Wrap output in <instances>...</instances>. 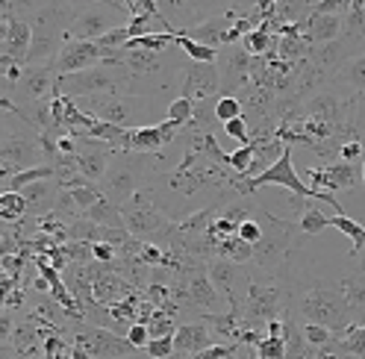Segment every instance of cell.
<instances>
[{
	"instance_id": "cell-24",
	"label": "cell",
	"mask_w": 365,
	"mask_h": 359,
	"mask_svg": "<svg viewBox=\"0 0 365 359\" xmlns=\"http://www.w3.org/2000/svg\"><path fill=\"white\" fill-rule=\"evenodd\" d=\"M80 218L98 224V227H109V230H124V221H121V209L115 204H109L106 197H101L98 204H91Z\"/></svg>"
},
{
	"instance_id": "cell-52",
	"label": "cell",
	"mask_w": 365,
	"mask_h": 359,
	"mask_svg": "<svg viewBox=\"0 0 365 359\" xmlns=\"http://www.w3.org/2000/svg\"><path fill=\"white\" fill-rule=\"evenodd\" d=\"M15 359H18V356H15Z\"/></svg>"
},
{
	"instance_id": "cell-36",
	"label": "cell",
	"mask_w": 365,
	"mask_h": 359,
	"mask_svg": "<svg viewBox=\"0 0 365 359\" xmlns=\"http://www.w3.org/2000/svg\"><path fill=\"white\" fill-rule=\"evenodd\" d=\"M250 162H254V150H250L247 145L236 147L233 153H227V168H230V174H236V177H245Z\"/></svg>"
},
{
	"instance_id": "cell-5",
	"label": "cell",
	"mask_w": 365,
	"mask_h": 359,
	"mask_svg": "<svg viewBox=\"0 0 365 359\" xmlns=\"http://www.w3.org/2000/svg\"><path fill=\"white\" fill-rule=\"evenodd\" d=\"M127 83L130 77L118 62H101L77 74L56 77L53 92L68 100H83V98H98V95H118L121 88H127Z\"/></svg>"
},
{
	"instance_id": "cell-22",
	"label": "cell",
	"mask_w": 365,
	"mask_h": 359,
	"mask_svg": "<svg viewBox=\"0 0 365 359\" xmlns=\"http://www.w3.org/2000/svg\"><path fill=\"white\" fill-rule=\"evenodd\" d=\"M324 174H327V183H330V194L333 192H354L359 186V165H351V162H341V160H333L327 165H322Z\"/></svg>"
},
{
	"instance_id": "cell-39",
	"label": "cell",
	"mask_w": 365,
	"mask_h": 359,
	"mask_svg": "<svg viewBox=\"0 0 365 359\" xmlns=\"http://www.w3.org/2000/svg\"><path fill=\"white\" fill-rule=\"evenodd\" d=\"M254 350H257V359H286L283 339H268V335H262Z\"/></svg>"
},
{
	"instance_id": "cell-44",
	"label": "cell",
	"mask_w": 365,
	"mask_h": 359,
	"mask_svg": "<svg viewBox=\"0 0 365 359\" xmlns=\"http://www.w3.org/2000/svg\"><path fill=\"white\" fill-rule=\"evenodd\" d=\"M124 339L130 342L133 350H145V345L150 342V335H148V327L145 324H130V330L124 333Z\"/></svg>"
},
{
	"instance_id": "cell-9",
	"label": "cell",
	"mask_w": 365,
	"mask_h": 359,
	"mask_svg": "<svg viewBox=\"0 0 365 359\" xmlns=\"http://www.w3.org/2000/svg\"><path fill=\"white\" fill-rule=\"evenodd\" d=\"M77 106L86 112V115L95 118V121L121 127V130L145 127L142 124V115H145V109H148V100L145 98H133V95H98V98H83Z\"/></svg>"
},
{
	"instance_id": "cell-40",
	"label": "cell",
	"mask_w": 365,
	"mask_h": 359,
	"mask_svg": "<svg viewBox=\"0 0 365 359\" xmlns=\"http://www.w3.org/2000/svg\"><path fill=\"white\" fill-rule=\"evenodd\" d=\"M239 350H242V345H210L189 359H236Z\"/></svg>"
},
{
	"instance_id": "cell-41",
	"label": "cell",
	"mask_w": 365,
	"mask_h": 359,
	"mask_svg": "<svg viewBox=\"0 0 365 359\" xmlns=\"http://www.w3.org/2000/svg\"><path fill=\"white\" fill-rule=\"evenodd\" d=\"M148 359H165L174 353V335H165V339H150L142 350Z\"/></svg>"
},
{
	"instance_id": "cell-26",
	"label": "cell",
	"mask_w": 365,
	"mask_h": 359,
	"mask_svg": "<svg viewBox=\"0 0 365 359\" xmlns=\"http://www.w3.org/2000/svg\"><path fill=\"white\" fill-rule=\"evenodd\" d=\"M27 218V204L18 192H0V221L4 224H21Z\"/></svg>"
},
{
	"instance_id": "cell-6",
	"label": "cell",
	"mask_w": 365,
	"mask_h": 359,
	"mask_svg": "<svg viewBox=\"0 0 365 359\" xmlns=\"http://www.w3.org/2000/svg\"><path fill=\"white\" fill-rule=\"evenodd\" d=\"M150 153H112V160L106 165V174L101 180V192L109 204L124 207L127 200L145 189V177L150 171Z\"/></svg>"
},
{
	"instance_id": "cell-15",
	"label": "cell",
	"mask_w": 365,
	"mask_h": 359,
	"mask_svg": "<svg viewBox=\"0 0 365 359\" xmlns=\"http://www.w3.org/2000/svg\"><path fill=\"white\" fill-rule=\"evenodd\" d=\"M180 98H186L192 103L200 100H215L218 98V68L207 62H189L186 74H182Z\"/></svg>"
},
{
	"instance_id": "cell-10",
	"label": "cell",
	"mask_w": 365,
	"mask_h": 359,
	"mask_svg": "<svg viewBox=\"0 0 365 359\" xmlns=\"http://www.w3.org/2000/svg\"><path fill=\"white\" fill-rule=\"evenodd\" d=\"M207 280L215 286L221 298H227V309L236 316L247 291V265H236L230 259H210Z\"/></svg>"
},
{
	"instance_id": "cell-45",
	"label": "cell",
	"mask_w": 365,
	"mask_h": 359,
	"mask_svg": "<svg viewBox=\"0 0 365 359\" xmlns=\"http://www.w3.org/2000/svg\"><path fill=\"white\" fill-rule=\"evenodd\" d=\"M339 160L341 162H351V165H359L365 160V147L359 142H345L339 147Z\"/></svg>"
},
{
	"instance_id": "cell-4",
	"label": "cell",
	"mask_w": 365,
	"mask_h": 359,
	"mask_svg": "<svg viewBox=\"0 0 365 359\" xmlns=\"http://www.w3.org/2000/svg\"><path fill=\"white\" fill-rule=\"evenodd\" d=\"M289 309L294 312V318H301V324L327 327L333 335H341L351 327V312L339 286H312L304 295L289 301Z\"/></svg>"
},
{
	"instance_id": "cell-29",
	"label": "cell",
	"mask_w": 365,
	"mask_h": 359,
	"mask_svg": "<svg viewBox=\"0 0 365 359\" xmlns=\"http://www.w3.org/2000/svg\"><path fill=\"white\" fill-rule=\"evenodd\" d=\"M307 51H309V41L304 36L301 38H277V44H274V53H277V59L289 62V65L301 62L307 56Z\"/></svg>"
},
{
	"instance_id": "cell-46",
	"label": "cell",
	"mask_w": 365,
	"mask_h": 359,
	"mask_svg": "<svg viewBox=\"0 0 365 359\" xmlns=\"http://www.w3.org/2000/svg\"><path fill=\"white\" fill-rule=\"evenodd\" d=\"M115 259H118V251L112 248V244H103V241H95V244H91V262L109 265V262H115Z\"/></svg>"
},
{
	"instance_id": "cell-12",
	"label": "cell",
	"mask_w": 365,
	"mask_h": 359,
	"mask_svg": "<svg viewBox=\"0 0 365 359\" xmlns=\"http://www.w3.org/2000/svg\"><path fill=\"white\" fill-rule=\"evenodd\" d=\"M112 53H106L103 48H98L95 41H65L59 56L53 59V74L65 77V74H77L83 68H91V65L106 62Z\"/></svg>"
},
{
	"instance_id": "cell-18",
	"label": "cell",
	"mask_w": 365,
	"mask_h": 359,
	"mask_svg": "<svg viewBox=\"0 0 365 359\" xmlns=\"http://www.w3.org/2000/svg\"><path fill=\"white\" fill-rule=\"evenodd\" d=\"M210 345H221V342L212 339V330L203 324L200 318L177 324V330H174V353L195 356V353H200L203 348H210Z\"/></svg>"
},
{
	"instance_id": "cell-2",
	"label": "cell",
	"mask_w": 365,
	"mask_h": 359,
	"mask_svg": "<svg viewBox=\"0 0 365 359\" xmlns=\"http://www.w3.org/2000/svg\"><path fill=\"white\" fill-rule=\"evenodd\" d=\"M289 306V295L271 274L247 265V291L236 312L242 330H262L268 321H280Z\"/></svg>"
},
{
	"instance_id": "cell-34",
	"label": "cell",
	"mask_w": 365,
	"mask_h": 359,
	"mask_svg": "<svg viewBox=\"0 0 365 359\" xmlns=\"http://www.w3.org/2000/svg\"><path fill=\"white\" fill-rule=\"evenodd\" d=\"M192 109H195L192 100H186V98H174V100L168 103V109H165V121H171L174 127L182 130V127L192 121Z\"/></svg>"
},
{
	"instance_id": "cell-49",
	"label": "cell",
	"mask_w": 365,
	"mask_h": 359,
	"mask_svg": "<svg viewBox=\"0 0 365 359\" xmlns=\"http://www.w3.org/2000/svg\"><path fill=\"white\" fill-rule=\"evenodd\" d=\"M118 359H148L142 350H135V353H130V356H118Z\"/></svg>"
},
{
	"instance_id": "cell-11",
	"label": "cell",
	"mask_w": 365,
	"mask_h": 359,
	"mask_svg": "<svg viewBox=\"0 0 365 359\" xmlns=\"http://www.w3.org/2000/svg\"><path fill=\"white\" fill-rule=\"evenodd\" d=\"M215 68H218L221 98H236L250 80V56L239 48V44H227V48H218Z\"/></svg>"
},
{
	"instance_id": "cell-14",
	"label": "cell",
	"mask_w": 365,
	"mask_h": 359,
	"mask_svg": "<svg viewBox=\"0 0 365 359\" xmlns=\"http://www.w3.org/2000/svg\"><path fill=\"white\" fill-rule=\"evenodd\" d=\"M41 165V150H38V136H9L0 142V174L6 168L12 174L27 171Z\"/></svg>"
},
{
	"instance_id": "cell-27",
	"label": "cell",
	"mask_w": 365,
	"mask_h": 359,
	"mask_svg": "<svg viewBox=\"0 0 365 359\" xmlns=\"http://www.w3.org/2000/svg\"><path fill=\"white\" fill-rule=\"evenodd\" d=\"M327 227H330V215H324L318 207H307V209L301 212V218H298V233L307 236V239L322 236Z\"/></svg>"
},
{
	"instance_id": "cell-3",
	"label": "cell",
	"mask_w": 365,
	"mask_h": 359,
	"mask_svg": "<svg viewBox=\"0 0 365 359\" xmlns=\"http://www.w3.org/2000/svg\"><path fill=\"white\" fill-rule=\"evenodd\" d=\"M30 51L24 65H53L59 56L68 27V4H30Z\"/></svg>"
},
{
	"instance_id": "cell-51",
	"label": "cell",
	"mask_w": 365,
	"mask_h": 359,
	"mask_svg": "<svg viewBox=\"0 0 365 359\" xmlns=\"http://www.w3.org/2000/svg\"><path fill=\"white\" fill-rule=\"evenodd\" d=\"M362 162H365V160H362ZM362 183H365V165H362Z\"/></svg>"
},
{
	"instance_id": "cell-38",
	"label": "cell",
	"mask_w": 365,
	"mask_h": 359,
	"mask_svg": "<svg viewBox=\"0 0 365 359\" xmlns=\"http://www.w3.org/2000/svg\"><path fill=\"white\" fill-rule=\"evenodd\" d=\"M212 112H215V121H218V124H227V121H233V118H242V106H239L236 98H221V95H218Z\"/></svg>"
},
{
	"instance_id": "cell-31",
	"label": "cell",
	"mask_w": 365,
	"mask_h": 359,
	"mask_svg": "<svg viewBox=\"0 0 365 359\" xmlns=\"http://www.w3.org/2000/svg\"><path fill=\"white\" fill-rule=\"evenodd\" d=\"M145 327H148V335H150V339H165V335H174L177 321H174L171 312H165V309H153Z\"/></svg>"
},
{
	"instance_id": "cell-42",
	"label": "cell",
	"mask_w": 365,
	"mask_h": 359,
	"mask_svg": "<svg viewBox=\"0 0 365 359\" xmlns=\"http://www.w3.org/2000/svg\"><path fill=\"white\" fill-rule=\"evenodd\" d=\"M257 204V200H254ZM259 236H262V230H259V221L250 215V218H245L242 224H239V230H236V239H242L245 244H250V248H254V244L259 241Z\"/></svg>"
},
{
	"instance_id": "cell-16",
	"label": "cell",
	"mask_w": 365,
	"mask_h": 359,
	"mask_svg": "<svg viewBox=\"0 0 365 359\" xmlns=\"http://www.w3.org/2000/svg\"><path fill=\"white\" fill-rule=\"evenodd\" d=\"M186 295H189L192 306L200 312V316H218V312H227L224 298L215 291V286L207 280V265L189 271V277H186Z\"/></svg>"
},
{
	"instance_id": "cell-33",
	"label": "cell",
	"mask_w": 365,
	"mask_h": 359,
	"mask_svg": "<svg viewBox=\"0 0 365 359\" xmlns=\"http://www.w3.org/2000/svg\"><path fill=\"white\" fill-rule=\"evenodd\" d=\"M177 48L186 53L192 62H207V65H215V56H218V51H212V48H207V44H197V41H189V38H182V36H177Z\"/></svg>"
},
{
	"instance_id": "cell-32",
	"label": "cell",
	"mask_w": 365,
	"mask_h": 359,
	"mask_svg": "<svg viewBox=\"0 0 365 359\" xmlns=\"http://www.w3.org/2000/svg\"><path fill=\"white\" fill-rule=\"evenodd\" d=\"M68 194H71V200H74V207H77V212L83 215L91 204H98V200L103 197V192H101V186L98 183H80V186H74V189H68Z\"/></svg>"
},
{
	"instance_id": "cell-13",
	"label": "cell",
	"mask_w": 365,
	"mask_h": 359,
	"mask_svg": "<svg viewBox=\"0 0 365 359\" xmlns=\"http://www.w3.org/2000/svg\"><path fill=\"white\" fill-rule=\"evenodd\" d=\"M236 18H239V9H236V4H230V6H224L221 12L197 21L195 27L182 30L180 36L189 38V41H197V44H207V48H212V51H218V48H224V36L230 33Z\"/></svg>"
},
{
	"instance_id": "cell-1",
	"label": "cell",
	"mask_w": 365,
	"mask_h": 359,
	"mask_svg": "<svg viewBox=\"0 0 365 359\" xmlns=\"http://www.w3.org/2000/svg\"><path fill=\"white\" fill-rule=\"evenodd\" d=\"M254 218L259 221V241L254 244V268H259V271L265 274H274L277 268L286 262V256L298 248V244H304L307 236L298 233V221L294 218H277L271 215L259 200L254 204Z\"/></svg>"
},
{
	"instance_id": "cell-20",
	"label": "cell",
	"mask_w": 365,
	"mask_h": 359,
	"mask_svg": "<svg viewBox=\"0 0 365 359\" xmlns=\"http://www.w3.org/2000/svg\"><path fill=\"white\" fill-rule=\"evenodd\" d=\"M336 286H339L341 298H345V303H348L351 324L365 327V271H356V268H351V271L341 277Z\"/></svg>"
},
{
	"instance_id": "cell-25",
	"label": "cell",
	"mask_w": 365,
	"mask_h": 359,
	"mask_svg": "<svg viewBox=\"0 0 365 359\" xmlns=\"http://www.w3.org/2000/svg\"><path fill=\"white\" fill-rule=\"evenodd\" d=\"M330 227H336L339 233H345L348 239H351V259H356L359 256V251L365 248V227L362 224H356L354 218H348L345 212L341 215H330Z\"/></svg>"
},
{
	"instance_id": "cell-50",
	"label": "cell",
	"mask_w": 365,
	"mask_h": 359,
	"mask_svg": "<svg viewBox=\"0 0 365 359\" xmlns=\"http://www.w3.org/2000/svg\"><path fill=\"white\" fill-rule=\"evenodd\" d=\"M165 359H189V356H182V353H171V356H165Z\"/></svg>"
},
{
	"instance_id": "cell-35",
	"label": "cell",
	"mask_w": 365,
	"mask_h": 359,
	"mask_svg": "<svg viewBox=\"0 0 365 359\" xmlns=\"http://www.w3.org/2000/svg\"><path fill=\"white\" fill-rule=\"evenodd\" d=\"M339 339L345 342V350L351 353V359H365V327L351 324L345 333L339 335Z\"/></svg>"
},
{
	"instance_id": "cell-23",
	"label": "cell",
	"mask_w": 365,
	"mask_h": 359,
	"mask_svg": "<svg viewBox=\"0 0 365 359\" xmlns=\"http://www.w3.org/2000/svg\"><path fill=\"white\" fill-rule=\"evenodd\" d=\"M38 339H41V333L36 327V318H24V321L12 324L9 342H12L15 353H18V359H24L27 353H38Z\"/></svg>"
},
{
	"instance_id": "cell-48",
	"label": "cell",
	"mask_w": 365,
	"mask_h": 359,
	"mask_svg": "<svg viewBox=\"0 0 365 359\" xmlns=\"http://www.w3.org/2000/svg\"><path fill=\"white\" fill-rule=\"evenodd\" d=\"M33 288H36V291H51V283L44 280L41 274H36V277H33Z\"/></svg>"
},
{
	"instance_id": "cell-28",
	"label": "cell",
	"mask_w": 365,
	"mask_h": 359,
	"mask_svg": "<svg viewBox=\"0 0 365 359\" xmlns=\"http://www.w3.org/2000/svg\"><path fill=\"white\" fill-rule=\"evenodd\" d=\"M41 180H53V168L51 165H36V168H27V171H18L9 177V186L6 192H21L33 183H41Z\"/></svg>"
},
{
	"instance_id": "cell-21",
	"label": "cell",
	"mask_w": 365,
	"mask_h": 359,
	"mask_svg": "<svg viewBox=\"0 0 365 359\" xmlns=\"http://www.w3.org/2000/svg\"><path fill=\"white\" fill-rule=\"evenodd\" d=\"M341 36V15H307L304 38L309 44H327Z\"/></svg>"
},
{
	"instance_id": "cell-19",
	"label": "cell",
	"mask_w": 365,
	"mask_h": 359,
	"mask_svg": "<svg viewBox=\"0 0 365 359\" xmlns=\"http://www.w3.org/2000/svg\"><path fill=\"white\" fill-rule=\"evenodd\" d=\"M6 24H9V30H6V41H4V48H0V53H6L18 65H24L27 62V51H30V36H33L30 21L24 15H18L15 4H12V15L6 18Z\"/></svg>"
},
{
	"instance_id": "cell-7",
	"label": "cell",
	"mask_w": 365,
	"mask_h": 359,
	"mask_svg": "<svg viewBox=\"0 0 365 359\" xmlns=\"http://www.w3.org/2000/svg\"><path fill=\"white\" fill-rule=\"evenodd\" d=\"M118 12H127L124 4H68V41H98L115 27H127V18Z\"/></svg>"
},
{
	"instance_id": "cell-43",
	"label": "cell",
	"mask_w": 365,
	"mask_h": 359,
	"mask_svg": "<svg viewBox=\"0 0 365 359\" xmlns=\"http://www.w3.org/2000/svg\"><path fill=\"white\" fill-rule=\"evenodd\" d=\"M221 127H224V136L233 139V142H239V147L247 145L250 132H247V124H245L242 118H233V121H227V124H221Z\"/></svg>"
},
{
	"instance_id": "cell-47",
	"label": "cell",
	"mask_w": 365,
	"mask_h": 359,
	"mask_svg": "<svg viewBox=\"0 0 365 359\" xmlns=\"http://www.w3.org/2000/svg\"><path fill=\"white\" fill-rule=\"evenodd\" d=\"M9 335H12V316L9 312H0V348L9 342Z\"/></svg>"
},
{
	"instance_id": "cell-30",
	"label": "cell",
	"mask_w": 365,
	"mask_h": 359,
	"mask_svg": "<svg viewBox=\"0 0 365 359\" xmlns=\"http://www.w3.org/2000/svg\"><path fill=\"white\" fill-rule=\"evenodd\" d=\"M348 139L359 142L365 147V98H354L351 100V112H348Z\"/></svg>"
},
{
	"instance_id": "cell-8",
	"label": "cell",
	"mask_w": 365,
	"mask_h": 359,
	"mask_svg": "<svg viewBox=\"0 0 365 359\" xmlns=\"http://www.w3.org/2000/svg\"><path fill=\"white\" fill-rule=\"evenodd\" d=\"M121 209V221H124V230L133 236V239H139V241H153L163 230H168L174 218H168L163 209L156 207V200H153V192L145 186L135 192Z\"/></svg>"
},
{
	"instance_id": "cell-37",
	"label": "cell",
	"mask_w": 365,
	"mask_h": 359,
	"mask_svg": "<svg viewBox=\"0 0 365 359\" xmlns=\"http://www.w3.org/2000/svg\"><path fill=\"white\" fill-rule=\"evenodd\" d=\"M301 333H304V342L309 350H322L333 339V333L327 327H318V324H301Z\"/></svg>"
},
{
	"instance_id": "cell-17",
	"label": "cell",
	"mask_w": 365,
	"mask_h": 359,
	"mask_svg": "<svg viewBox=\"0 0 365 359\" xmlns=\"http://www.w3.org/2000/svg\"><path fill=\"white\" fill-rule=\"evenodd\" d=\"M53 85H56L53 65H24L18 83H15V92H21L24 98H30V103H36V100L51 98Z\"/></svg>"
}]
</instances>
